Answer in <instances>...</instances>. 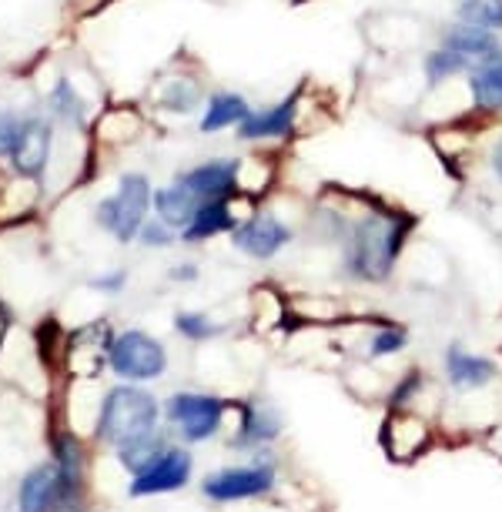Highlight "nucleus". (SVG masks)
I'll list each match as a JSON object with an SVG mask.
<instances>
[{
  "instance_id": "6e6552de",
  "label": "nucleus",
  "mask_w": 502,
  "mask_h": 512,
  "mask_svg": "<svg viewBox=\"0 0 502 512\" xmlns=\"http://www.w3.org/2000/svg\"><path fill=\"white\" fill-rule=\"evenodd\" d=\"M298 114H302V91H292L272 108L251 111L245 121L238 124L241 141H272V138H288L298 128Z\"/></svg>"
},
{
  "instance_id": "7c9ffc66",
  "label": "nucleus",
  "mask_w": 502,
  "mask_h": 512,
  "mask_svg": "<svg viewBox=\"0 0 502 512\" xmlns=\"http://www.w3.org/2000/svg\"><path fill=\"white\" fill-rule=\"evenodd\" d=\"M195 265H178L175 272H171V278H195Z\"/></svg>"
},
{
  "instance_id": "f03ea898",
  "label": "nucleus",
  "mask_w": 502,
  "mask_h": 512,
  "mask_svg": "<svg viewBox=\"0 0 502 512\" xmlns=\"http://www.w3.org/2000/svg\"><path fill=\"white\" fill-rule=\"evenodd\" d=\"M154 425H158V402H154V395L121 385V389L108 392V399L101 405L98 436L104 442H114V446H124V442L154 432Z\"/></svg>"
},
{
  "instance_id": "4468645a",
  "label": "nucleus",
  "mask_w": 502,
  "mask_h": 512,
  "mask_svg": "<svg viewBox=\"0 0 502 512\" xmlns=\"http://www.w3.org/2000/svg\"><path fill=\"white\" fill-rule=\"evenodd\" d=\"M466 91L472 111L482 118H502V54L466 77Z\"/></svg>"
},
{
  "instance_id": "5701e85b",
  "label": "nucleus",
  "mask_w": 502,
  "mask_h": 512,
  "mask_svg": "<svg viewBox=\"0 0 502 512\" xmlns=\"http://www.w3.org/2000/svg\"><path fill=\"white\" fill-rule=\"evenodd\" d=\"M456 21L499 34L502 31V0H459Z\"/></svg>"
},
{
  "instance_id": "0eeeda50",
  "label": "nucleus",
  "mask_w": 502,
  "mask_h": 512,
  "mask_svg": "<svg viewBox=\"0 0 502 512\" xmlns=\"http://www.w3.org/2000/svg\"><path fill=\"white\" fill-rule=\"evenodd\" d=\"M275 466L272 462H251V466H231L221 469L215 476L205 479V496L215 502H238V499H255L275 489Z\"/></svg>"
},
{
  "instance_id": "9b49d317",
  "label": "nucleus",
  "mask_w": 502,
  "mask_h": 512,
  "mask_svg": "<svg viewBox=\"0 0 502 512\" xmlns=\"http://www.w3.org/2000/svg\"><path fill=\"white\" fill-rule=\"evenodd\" d=\"M439 44L449 47L452 54H459L462 61H466L472 71L489 61H496V57L502 54V41L499 34L492 31H482V27H469V24H449L446 31L439 34Z\"/></svg>"
},
{
  "instance_id": "4be33fe9",
  "label": "nucleus",
  "mask_w": 502,
  "mask_h": 512,
  "mask_svg": "<svg viewBox=\"0 0 502 512\" xmlns=\"http://www.w3.org/2000/svg\"><path fill=\"white\" fill-rule=\"evenodd\" d=\"M405 345H409V332H405L402 325L382 322V325H372V332L365 335L362 349L369 359H389V355L405 352Z\"/></svg>"
},
{
  "instance_id": "39448f33",
  "label": "nucleus",
  "mask_w": 502,
  "mask_h": 512,
  "mask_svg": "<svg viewBox=\"0 0 502 512\" xmlns=\"http://www.w3.org/2000/svg\"><path fill=\"white\" fill-rule=\"evenodd\" d=\"M292 238V225L278 218L275 211H255L245 221H238V228L231 231V245L245 251L248 258H258V262H268L278 251H285L292 245Z\"/></svg>"
},
{
  "instance_id": "f257e3e1",
  "label": "nucleus",
  "mask_w": 502,
  "mask_h": 512,
  "mask_svg": "<svg viewBox=\"0 0 502 512\" xmlns=\"http://www.w3.org/2000/svg\"><path fill=\"white\" fill-rule=\"evenodd\" d=\"M415 228V218L385 205L379 198H349V225L339 241L342 275L362 285L389 282L399 265L405 241Z\"/></svg>"
},
{
  "instance_id": "f8f14e48",
  "label": "nucleus",
  "mask_w": 502,
  "mask_h": 512,
  "mask_svg": "<svg viewBox=\"0 0 502 512\" xmlns=\"http://www.w3.org/2000/svg\"><path fill=\"white\" fill-rule=\"evenodd\" d=\"M198 201H228L238 195V161H205L178 178Z\"/></svg>"
},
{
  "instance_id": "2eb2a0df",
  "label": "nucleus",
  "mask_w": 502,
  "mask_h": 512,
  "mask_svg": "<svg viewBox=\"0 0 502 512\" xmlns=\"http://www.w3.org/2000/svg\"><path fill=\"white\" fill-rule=\"evenodd\" d=\"M235 228H238V215H235L231 198L228 201H205V205L195 211V218L181 228V241L198 245V241H208V238L225 235V231H235Z\"/></svg>"
},
{
  "instance_id": "9d476101",
  "label": "nucleus",
  "mask_w": 502,
  "mask_h": 512,
  "mask_svg": "<svg viewBox=\"0 0 502 512\" xmlns=\"http://www.w3.org/2000/svg\"><path fill=\"white\" fill-rule=\"evenodd\" d=\"M191 476V452L185 449H164L141 476L131 482V496H158V492H175Z\"/></svg>"
},
{
  "instance_id": "f3484780",
  "label": "nucleus",
  "mask_w": 502,
  "mask_h": 512,
  "mask_svg": "<svg viewBox=\"0 0 502 512\" xmlns=\"http://www.w3.org/2000/svg\"><path fill=\"white\" fill-rule=\"evenodd\" d=\"M278 432H282V419H278L275 409H268V405H245L235 442L245 449H262L278 439Z\"/></svg>"
},
{
  "instance_id": "a878e982",
  "label": "nucleus",
  "mask_w": 502,
  "mask_h": 512,
  "mask_svg": "<svg viewBox=\"0 0 502 512\" xmlns=\"http://www.w3.org/2000/svg\"><path fill=\"white\" fill-rule=\"evenodd\" d=\"M422 385H426V372L409 369L405 375H399L395 385H392V392H389V405H392V409H409V405L419 399Z\"/></svg>"
},
{
  "instance_id": "c85d7f7f",
  "label": "nucleus",
  "mask_w": 502,
  "mask_h": 512,
  "mask_svg": "<svg viewBox=\"0 0 502 512\" xmlns=\"http://www.w3.org/2000/svg\"><path fill=\"white\" fill-rule=\"evenodd\" d=\"M21 131H24L21 118H14V114H0V154H14Z\"/></svg>"
},
{
  "instance_id": "7ed1b4c3",
  "label": "nucleus",
  "mask_w": 502,
  "mask_h": 512,
  "mask_svg": "<svg viewBox=\"0 0 502 512\" xmlns=\"http://www.w3.org/2000/svg\"><path fill=\"white\" fill-rule=\"evenodd\" d=\"M151 185L144 175H124L118 185V195L108 198L98 208L101 225L111 231L118 241H134L138 238L141 225L148 221V208H151Z\"/></svg>"
},
{
  "instance_id": "cd10ccee",
  "label": "nucleus",
  "mask_w": 502,
  "mask_h": 512,
  "mask_svg": "<svg viewBox=\"0 0 502 512\" xmlns=\"http://www.w3.org/2000/svg\"><path fill=\"white\" fill-rule=\"evenodd\" d=\"M138 238L148 248H164V245H171V241H175V228L164 225L161 218H151V221H144V225H141Z\"/></svg>"
},
{
  "instance_id": "412c9836",
  "label": "nucleus",
  "mask_w": 502,
  "mask_h": 512,
  "mask_svg": "<svg viewBox=\"0 0 502 512\" xmlns=\"http://www.w3.org/2000/svg\"><path fill=\"white\" fill-rule=\"evenodd\" d=\"M469 74H472V67L442 44H436L422 57V77H426L429 88H442V84L456 81V77H469Z\"/></svg>"
},
{
  "instance_id": "20e7f679",
  "label": "nucleus",
  "mask_w": 502,
  "mask_h": 512,
  "mask_svg": "<svg viewBox=\"0 0 502 512\" xmlns=\"http://www.w3.org/2000/svg\"><path fill=\"white\" fill-rule=\"evenodd\" d=\"M108 362L121 379L131 382H148L168 369V352L158 338H151L148 332H121L118 338H111L108 345Z\"/></svg>"
},
{
  "instance_id": "b1692460",
  "label": "nucleus",
  "mask_w": 502,
  "mask_h": 512,
  "mask_svg": "<svg viewBox=\"0 0 502 512\" xmlns=\"http://www.w3.org/2000/svg\"><path fill=\"white\" fill-rule=\"evenodd\" d=\"M118 449H121V466L131 469L134 476H141V472L164 452V442H161L158 432H148V436L124 442V446H118Z\"/></svg>"
},
{
  "instance_id": "423d86ee",
  "label": "nucleus",
  "mask_w": 502,
  "mask_h": 512,
  "mask_svg": "<svg viewBox=\"0 0 502 512\" xmlns=\"http://www.w3.org/2000/svg\"><path fill=\"white\" fill-rule=\"evenodd\" d=\"M168 419L178 425L188 442H205L221 429L225 402L205 392H178L168 399Z\"/></svg>"
},
{
  "instance_id": "1a4fd4ad",
  "label": "nucleus",
  "mask_w": 502,
  "mask_h": 512,
  "mask_svg": "<svg viewBox=\"0 0 502 512\" xmlns=\"http://www.w3.org/2000/svg\"><path fill=\"white\" fill-rule=\"evenodd\" d=\"M446 379L456 392H486L489 385L502 379V369L496 359L479 352H466L462 345L446 349Z\"/></svg>"
},
{
  "instance_id": "a211bd4d",
  "label": "nucleus",
  "mask_w": 502,
  "mask_h": 512,
  "mask_svg": "<svg viewBox=\"0 0 502 512\" xmlns=\"http://www.w3.org/2000/svg\"><path fill=\"white\" fill-rule=\"evenodd\" d=\"M54 502H61V469L37 466L27 472L21 482V512H47Z\"/></svg>"
},
{
  "instance_id": "bb28decb",
  "label": "nucleus",
  "mask_w": 502,
  "mask_h": 512,
  "mask_svg": "<svg viewBox=\"0 0 502 512\" xmlns=\"http://www.w3.org/2000/svg\"><path fill=\"white\" fill-rule=\"evenodd\" d=\"M175 325H178L181 335L191 338V342H205V338H211L218 332V325H211V318L201 315V312H181L175 318Z\"/></svg>"
},
{
  "instance_id": "393cba45",
  "label": "nucleus",
  "mask_w": 502,
  "mask_h": 512,
  "mask_svg": "<svg viewBox=\"0 0 502 512\" xmlns=\"http://www.w3.org/2000/svg\"><path fill=\"white\" fill-rule=\"evenodd\" d=\"M201 94L205 91H201V84L195 81V77H175V81H168V88L161 91V104L168 111L188 114L201 104Z\"/></svg>"
},
{
  "instance_id": "c756f323",
  "label": "nucleus",
  "mask_w": 502,
  "mask_h": 512,
  "mask_svg": "<svg viewBox=\"0 0 502 512\" xmlns=\"http://www.w3.org/2000/svg\"><path fill=\"white\" fill-rule=\"evenodd\" d=\"M489 168H492V178L502 185V134L492 141V148H489Z\"/></svg>"
},
{
  "instance_id": "aec40b11",
  "label": "nucleus",
  "mask_w": 502,
  "mask_h": 512,
  "mask_svg": "<svg viewBox=\"0 0 502 512\" xmlns=\"http://www.w3.org/2000/svg\"><path fill=\"white\" fill-rule=\"evenodd\" d=\"M251 111H255V108H251V104L235 91L211 94L208 108H205V118H201V131L215 134V131H225V128H238V124L245 121Z\"/></svg>"
},
{
  "instance_id": "ddd939ff",
  "label": "nucleus",
  "mask_w": 502,
  "mask_h": 512,
  "mask_svg": "<svg viewBox=\"0 0 502 512\" xmlns=\"http://www.w3.org/2000/svg\"><path fill=\"white\" fill-rule=\"evenodd\" d=\"M382 442H385V452L392 459H412L426 449L429 442V422L422 415H415L409 409H395L385 422V432H382Z\"/></svg>"
},
{
  "instance_id": "6ab92c4d",
  "label": "nucleus",
  "mask_w": 502,
  "mask_h": 512,
  "mask_svg": "<svg viewBox=\"0 0 502 512\" xmlns=\"http://www.w3.org/2000/svg\"><path fill=\"white\" fill-rule=\"evenodd\" d=\"M205 205V201H198V195H191V191L175 181V185L154 191V208H158V218L164 225H171L175 231H181L188 225L191 218H195V211Z\"/></svg>"
},
{
  "instance_id": "dca6fc26",
  "label": "nucleus",
  "mask_w": 502,
  "mask_h": 512,
  "mask_svg": "<svg viewBox=\"0 0 502 512\" xmlns=\"http://www.w3.org/2000/svg\"><path fill=\"white\" fill-rule=\"evenodd\" d=\"M47 151H51V131H47V124L44 121H24V131H21V138H17V148L11 154L14 168L27 178L41 175Z\"/></svg>"
}]
</instances>
